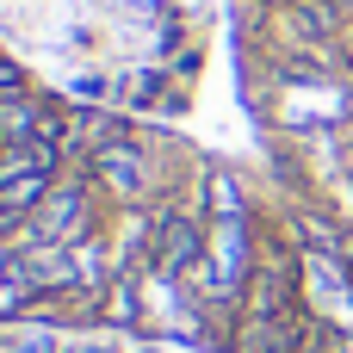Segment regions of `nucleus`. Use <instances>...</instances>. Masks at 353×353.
I'll return each instance as SVG.
<instances>
[{"label": "nucleus", "mask_w": 353, "mask_h": 353, "mask_svg": "<svg viewBox=\"0 0 353 353\" xmlns=\"http://www.w3.org/2000/svg\"><path fill=\"white\" fill-rule=\"evenodd\" d=\"M205 261V230L192 217H155V267L161 273H186Z\"/></svg>", "instance_id": "7ed1b4c3"}, {"label": "nucleus", "mask_w": 353, "mask_h": 353, "mask_svg": "<svg viewBox=\"0 0 353 353\" xmlns=\"http://www.w3.org/2000/svg\"><path fill=\"white\" fill-rule=\"evenodd\" d=\"M273 25L285 43H341L347 37L341 0H273Z\"/></svg>", "instance_id": "f03ea898"}, {"label": "nucleus", "mask_w": 353, "mask_h": 353, "mask_svg": "<svg viewBox=\"0 0 353 353\" xmlns=\"http://www.w3.org/2000/svg\"><path fill=\"white\" fill-rule=\"evenodd\" d=\"M81 230H87V186H50V199L25 217V242H62V248H74L81 242Z\"/></svg>", "instance_id": "f257e3e1"}]
</instances>
